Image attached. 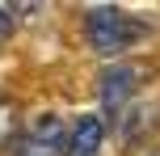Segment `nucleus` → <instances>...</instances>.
<instances>
[{
	"label": "nucleus",
	"mask_w": 160,
	"mask_h": 156,
	"mask_svg": "<svg viewBox=\"0 0 160 156\" xmlns=\"http://www.w3.org/2000/svg\"><path fill=\"white\" fill-rule=\"evenodd\" d=\"M127 38H131V25H127V17H122L114 4L88 8V47H93V51L118 55V51L127 47Z\"/></svg>",
	"instance_id": "obj_1"
},
{
	"label": "nucleus",
	"mask_w": 160,
	"mask_h": 156,
	"mask_svg": "<svg viewBox=\"0 0 160 156\" xmlns=\"http://www.w3.org/2000/svg\"><path fill=\"white\" fill-rule=\"evenodd\" d=\"M101 118L97 114H80L76 123H72V135H68V143H63V156H97L101 152Z\"/></svg>",
	"instance_id": "obj_2"
},
{
	"label": "nucleus",
	"mask_w": 160,
	"mask_h": 156,
	"mask_svg": "<svg viewBox=\"0 0 160 156\" xmlns=\"http://www.w3.org/2000/svg\"><path fill=\"white\" fill-rule=\"evenodd\" d=\"M131 89H135V72H131V68H110V72L101 76V101H105V114H114V110L131 97Z\"/></svg>",
	"instance_id": "obj_3"
},
{
	"label": "nucleus",
	"mask_w": 160,
	"mask_h": 156,
	"mask_svg": "<svg viewBox=\"0 0 160 156\" xmlns=\"http://www.w3.org/2000/svg\"><path fill=\"white\" fill-rule=\"evenodd\" d=\"M4 34H8V8L0 4V38H4Z\"/></svg>",
	"instance_id": "obj_4"
}]
</instances>
